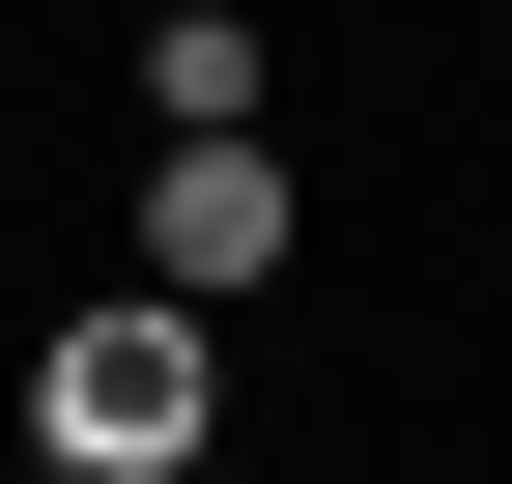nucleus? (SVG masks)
Returning <instances> with one entry per match:
<instances>
[{"mask_svg": "<svg viewBox=\"0 0 512 484\" xmlns=\"http://www.w3.org/2000/svg\"><path fill=\"white\" fill-rule=\"evenodd\" d=\"M29 484H114V456H29Z\"/></svg>", "mask_w": 512, "mask_h": 484, "instance_id": "3", "label": "nucleus"}, {"mask_svg": "<svg viewBox=\"0 0 512 484\" xmlns=\"http://www.w3.org/2000/svg\"><path fill=\"white\" fill-rule=\"evenodd\" d=\"M29 428H57V456H114V484H171V456H200V314H171V285H114V314H57Z\"/></svg>", "mask_w": 512, "mask_h": 484, "instance_id": "1", "label": "nucleus"}, {"mask_svg": "<svg viewBox=\"0 0 512 484\" xmlns=\"http://www.w3.org/2000/svg\"><path fill=\"white\" fill-rule=\"evenodd\" d=\"M256 257H285V143H256V114H171V171H143V285H171V314H228Z\"/></svg>", "mask_w": 512, "mask_h": 484, "instance_id": "2", "label": "nucleus"}]
</instances>
